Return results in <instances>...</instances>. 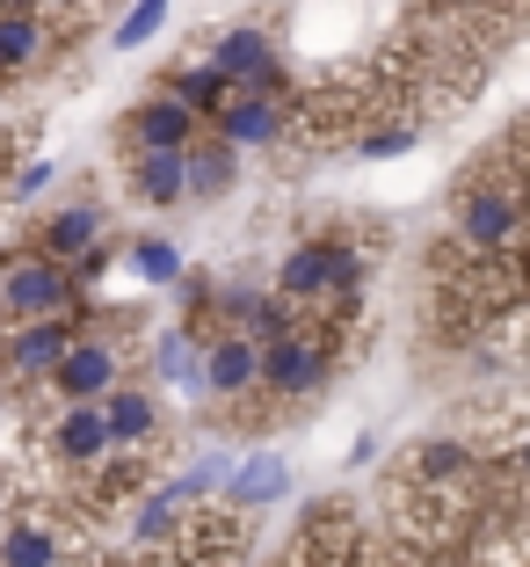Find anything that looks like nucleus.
<instances>
[{"mask_svg": "<svg viewBox=\"0 0 530 567\" xmlns=\"http://www.w3.org/2000/svg\"><path fill=\"white\" fill-rule=\"evenodd\" d=\"M283 487H291L283 458H277V451H254V458H240V466H232V481H226V495H218V502H232L240 517H262Z\"/></svg>", "mask_w": 530, "mask_h": 567, "instance_id": "18", "label": "nucleus"}, {"mask_svg": "<svg viewBox=\"0 0 530 567\" xmlns=\"http://www.w3.org/2000/svg\"><path fill=\"white\" fill-rule=\"evenodd\" d=\"M422 124L415 117H399V124H371L364 138H356V161H399V153H415Z\"/></svg>", "mask_w": 530, "mask_h": 567, "instance_id": "24", "label": "nucleus"}, {"mask_svg": "<svg viewBox=\"0 0 530 567\" xmlns=\"http://www.w3.org/2000/svg\"><path fill=\"white\" fill-rule=\"evenodd\" d=\"M116 379H124V350H116V334H95V320H87L73 350L59 357V371L44 379V393L51 401H102Z\"/></svg>", "mask_w": 530, "mask_h": 567, "instance_id": "10", "label": "nucleus"}, {"mask_svg": "<svg viewBox=\"0 0 530 567\" xmlns=\"http://www.w3.org/2000/svg\"><path fill=\"white\" fill-rule=\"evenodd\" d=\"M248 524L254 517H240L232 502H197V509H183L175 538L132 567H240L248 560Z\"/></svg>", "mask_w": 530, "mask_h": 567, "instance_id": "5", "label": "nucleus"}, {"mask_svg": "<svg viewBox=\"0 0 530 567\" xmlns=\"http://www.w3.org/2000/svg\"><path fill=\"white\" fill-rule=\"evenodd\" d=\"M8 8H37V0H0V16H8Z\"/></svg>", "mask_w": 530, "mask_h": 567, "instance_id": "29", "label": "nucleus"}, {"mask_svg": "<svg viewBox=\"0 0 530 567\" xmlns=\"http://www.w3.org/2000/svg\"><path fill=\"white\" fill-rule=\"evenodd\" d=\"M44 313H87V284L73 277V262L44 255L30 240L22 255H0V320H44Z\"/></svg>", "mask_w": 530, "mask_h": 567, "instance_id": "3", "label": "nucleus"}, {"mask_svg": "<svg viewBox=\"0 0 530 567\" xmlns=\"http://www.w3.org/2000/svg\"><path fill=\"white\" fill-rule=\"evenodd\" d=\"M51 51H59V16H44V8H8V16H0V87L30 81Z\"/></svg>", "mask_w": 530, "mask_h": 567, "instance_id": "13", "label": "nucleus"}, {"mask_svg": "<svg viewBox=\"0 0 530 567\" xmlns=\"http://www.w3.org/2000/svg\"><path fill=\"white\" fill-rule=\"evenodd\" d=\"M132 269H138V277H146V284H183V277H189L183 248H175V240H160V234L132 240Z\"/></svg>", "mask_w": 530, "mask_h": 567, "instance_id": "23", "label": "nucleus"}, {"mask_svg": "<svg viewBox=\"0 0 530 567\" xmlns=\"http://www.w3.org/2000/svg\"><path fill=\"white\" fill-rule=\"evenodd\" d=\"M204 59H211L232 87H299L291 66H283V51H277V30H262V22H232V30H218L211 44H204Z\"/></svg>", "mask_w": 530, "mask_h": 567, "instance_id": "9", "label": "nucleus"}, {"mask_svg": "<svg viewBox=\"0 0 530 567\" xmlns=\"http://www.w3.org/2000/svg\"><path fill=\"white\" fill-rule=\"evenodd\" d=\"M124 161H132V197L146 212L189 204V146H153V153H124Z\"/></svg>", "mask_w": 530, "mask_h": 567, "instance_id": "14", "label": "nucleus"}, {"mask_svg": "<svg viewBox=\"0 0 530 567\" xmlns=\"http://www.w3.org/2000/svg\"><path fill=\"white\" fill-rule=\"evenodd\" d=\"M66 560V532L44 517H22L0 532V567H59Z\"/></svg>", "mask_w": 530, "mask_h": 567, "instance_id": "20", "label": "nucleus"}, {"mask_svg": "<svg viewBox=\"0 0 530 567\" xmlns=\"http://www.w3.org/2000/svg\"><path fill=\"white\" fill-rule=\"evenodd\" d=\"M211 132V117H204L197 102H183L175 87L153 81L146 95H138V110L124 124H116V138H124V153H153V146H197V138Z\"/></svg>", "mask_w": 530, "mask_h": 567, "instance_id": "8", "label": "nucleus"}, {"mask_svg": "<svg viewBox=\"0 0 530 567\" xmlns=\"http://www.w3.org/2000/svg\"><path fill=\"white\" fill-rule=\"evenodd\" d=\"M429 16H480V8H501V0H422Z\"/></svg>", "mask_w": 530, "mask_h": 567, "instance_id": "27", "label": "nucleus"}, {"mask_svg": "<svg viewBox=\"0 0 530 567\" xmlns=\"http://www.w3.org/2000/svg\"><path fill=\"white\" fill-rule=\"evenodd\" d=\"M102 422H110V444L116 451H153V444H160V401H153L146 385L116 379L110 393H102Z\"/></svg>", "mask_w": 530, "mask_h": 567, "instance_id": "15", "label": "nucleus"}, {"mask_svg": "<svg viewBox=\"0 0 530 567\" xmlns=\"http://www.w3.org/2000/svg\"><path fill=\"white\" fill-rule=\"evenodd\" d=\"M37 8H44V16H81L87 0H37Z\"/></svg>", "mask_w": 530, "mask_h": 567, "instance_id": "28", "label": "nucleus"}, {"mask_svg": "<svg viewBox=\"0 0 530 567\" xmlns=\"http://www.w3.org/2000/svg\"><path fill=\"white\" fill-rule=\"evenodd\" d=\"M87 328V313H44V320H15V328H0V371L37 393V385L59 371V357L73 350V334Z\"/></svg>", "mask_w": 530, "mask_h": 567, "instance_id": "7", "label": "nucleus"}, {"mask_svg": "<svg viewBox=\"0 0 530 567\" xmlns=\"http://www.w3.org/2000/svg\"><path fill=\"white\" fill-rule=\"evenodd\" d=\"M218 138L240 153H277L299 138V87H232V102L211 117Z\"/></svg>", "mask_w": 530, "mask_h": 567, "instance_id": "6", "label": "nucleus"}, {"mask_svg": "<svg viewBox=\"0 0 530 567\" xmlns=\"http://www.w3.org/2000/svg\"><path fill=\"white\" fill-rule=\"evenodd\" d=\"M450 234H458V248H472V255L523 248V240H530V197H523V183H509V175L465 183L458 204H450Z\"/></svg>", "mask_w": 530, "mask_h": 567, "instance_id": "4", "label": "nucleus"}, {"mask_svg": "<svg viewBox=\"0 0 530 567\" xmlns=\"http://www.w3.org/2000/svg\"><path fill=\"white\" fill-rule=\"evenodd\" d=\"M44 451H51V466H66V473H87L110 458V422H102V401H59V422L44 430Z\"/></svg>", "mask_w": 530, "mask_h": 567, "instance_id": "12", "label": "nucleus"}, {"mask_svg": "<svg viewBox=\"0 0 530 567\" xmlns=\"http://www.w3.org/2000/svg\"><path fill=\"white\" fill-rule=\"evenodd\" d=\"M110 269H116V255H110V240H95V248H87V255H81V262H73V277H81V284H87V291H95V284H102V277H110Z\"/></svg>", "mask_w": 530, "mask_h": 567, "instance_id": "26", "label": "nucleus"}, {"mask_svg": "<svg viewBox=\"0 0 530 567\" xmlns=\"http://www.w3.org/2000/svg\"><path fill=\"white\" fill-rule=\"evenodd\" d=\"M232 183H240V146L218 138V132H204L197 146H189V204L232 197Z\"/></svg>", "mask_w": 530, "mask_h": 567, "instance_id": "17", "label": "nucleus"}, {"mask_svg": "<svg viewBox=\"0 0 530 567\" xmlns=\"http://www.w3.org/2000/svg\"><path fill=\"white\" fill-rule=\"evenodd\" d=\"M349 320H299L291 334H277V342H262V393H269V408H305V401H320L334 385V371H342V334Z\"/></svg>", "mask_w": 530, "mask_h": 567, "instance_id": "2", "label": "nucleus"}, {"mask_svg": "<svg viewBox=\"0 0 530 567\" xmlns=\"http://www.w3.org/2000/svg\"><path fill=\"white\" fill-rule=\"evenodd\" d=\"M0 422H8V401H0Z\"/></svg>", "mask_w": 530, "mask_h": 567, "instance_id": "31", "label": "nucleus"}, {"mask_svg": "<svg viewBox=\"0 0 530 567\" xmlns=\"http://www.w3.org/2000/svg\"><path fill=\"white\" fill-rule=\"evenodd\" d=\"M364 284H371V248L349 234V226L299 240V248L277 262V291H283V299H291V306H320L328 320H356Z\"/></svg>", "mask_w": 530, "mask_h": 567, "instance_id": "1", "label": "nucleus"}, {"mask_svg": "<svg viewBox=\"0 0 530 567\" xmlns=\"http://www.w3.org/2000/svg\"><path fill=\"white\" fill-rule=\"evenodd\" d=\"M160 87H175V95H183V102H197L204 117H218V110H226V102H232V81H226V73L211 66V59H204V51H197V59H189V66L160 73Z\"/></svg>", "mask_w": 530, "mask_h": 567, "instance_id": "21", "label": "nucleus"}, {"mask_svg": "<svg viewBox=\"0 0 530 567\" xmlns=\"http://www.w3.org/2000/svg\"><path fill=\"white\" fill-rule=\"evenodd\" d=\"M153 379L183 385V393H204V334L189 328V320L160 328V342H153Z\"/></svg>", "mask_w": 530, "mask_h": 567, "instance_id": "19", "label": "nucleus"}, {"mask_svg": "<svg viewBox=\"0 0 530 567\" xmlns=\"http://www.w3.org/2000/svg\"><path fill=\"white\" fill-rule=\"evenodd\" d=\"M51 175H59L51 161H22V167H15V183H8V204H30V197H44V189H51Z\"/></svg>", "mask_w": 530, "mask_h": 567, "instance_id": "25", "label": "nucleus"}, {"mask_svg": "<svg viewBox=\"0 0 530 567\" xmlns=\"http://www.w3.org/2000/svg\"><path fill=\"white\" fill-rule=\"evenodd\" d=\"M160 22H167V0H132L110 30V51H146L153 37H160Z\"/></svg>", "mask_w": 530, "mask_h": 567, "instance_id": "22", "label": "nucleus"}, {"mask_svg": "<svg viewBox=\"0 0 530 567\" xmlns=\"http://www.w3.org/2000/svg\"><path fill=\"white\" fill-rule=\"evenodd\" d=\"M0 532H8V509H0Z\"/></svg>", "mask_w": 530, "mask_h": 567, "instance_id": "30", "label": "nucleus"}, {"mask_svg": "<svg viewBox=\"0 0 530 567\" xmlns=\"http://www.w3.org/2000/svg\"><path fill=\"white\" fill-rule=\"evenodd\" d=\"M204 393L226 408H248V401H269L262 393V342L240 328H218L204 342Z\"/></svg>", "mask_w": 530, "mask_h": 567, "instance_id": "11", "label": "nucleus"}, {"mask_svg": "<svg viewBox=\"0 0 530 567\" xmlns=\"http://www.w3.org/2000/svg\"><path fill=\"white\" fill-rule=\"evenodd\" d=\"M95 240H110V212H102L95 197H81V204H66V212H51L44 226H37V248L44 255H59V262H81Z\"/></svg>", "mask_w": 530, "mask_h": 567, "instance_id": "16", "label": "nucleus"}]
</instances>
